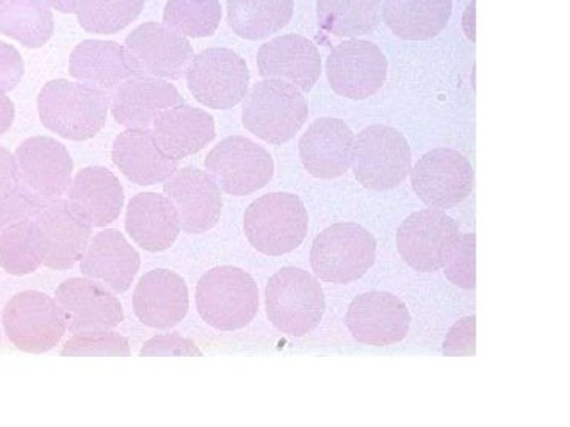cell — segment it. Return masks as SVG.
I'll return each mask as SVG.
<instances>
[{
	"instance_id": "1",
	"label": "cell",
	"mask_w": 570,
	"mask_h": 427,
	"mask_svg": "<svg viewBox=\"0 0 570 427\" xmlns=\"http://www.w3.org/2000/svg\"><path fill=\"white\" fill-rule=\"evenodd\" d=\"M110 101L109 91L60 79L45 85L38 111L46 129L67 140L87 141L101 132Z\"/></svg>"
},
{
	"instance_id": "2",
	"label": "cell",
	"mask_w": 570,
	"mask_h": 427,
	"mask_svg": "<svg viewBox=\"0 0 570 427\" xmlns=\"http://www.w3.org/2000/svg\"><path fill=\"white\" fill-rule=\"evenodd\" d=\"M196 307L207 325L223 332L244 329L259 310V288L242 268L217 267L196 287Z\"/></svg>"
},
{
	"instance_id": "3",
	"label": "cell",
	"mask_w": 570,
	"mask_h": 427,
	"mask_svg": "<svg viewBox=\"0 0 570 427\" xmlns=\"http://www.w3.org/2000/svg\"><path fill=\"white\" fill-rule=\"evenodd\" d=\"M265 310L269 322L285 336H307L325 315L322 285L304 269H279L265 288Z\"/></svg>"
},
{
	"instance_id": "4",
	"label": "cell",
	"mask_w": 570,
	"mask_h": 427,
	"mask_svg": "<svg viewBox=\"0 0 570 427\" xmlns=\"http://www.w3.org/2000/svg\"><path fill=\"white\" fill-rule=\"evenodd\" d=\"M309 215L302 199L291 193H268L245 211L244 229L249 245L265 256H284L303 245Z\"/></svg>"
},
{
	"instance_id": "5",
	"label": "cell",
	"mask_w": 570,
	"mask_h": 427,
	"mask_svg": "<svg viewBox=\"0 0 570 427\" xmlns=\"http://www.w3.org/2000/svg\"><path fill=\"white\" fill-rule=\"evenodd\" d=\"M309 117L306 99L294 85L265 79L254 85L244 103V126L268 145L291 141Z\"/></svg>"
},
{
	"instance_id": "6",
	"label": "cell",
	"mask_w": 570,
	"mask_h": 427,
	"mask_svg": "<svg viewBox=\"0 0 570 427\" xmlns=\"http://www.w3.org/2000/svg\"><path fill=\"white\" fill-rule=\"evenodd\" d=\"M376 248L375 237L364 227L338 222L315 237L311 267L314 275L325 282H354L375 264Z\"/></svg>"
},
{
	"instance_id": "7",
	"label": "cell",
	"mask_w": 570,
	"mask_h": 427,
	"mask_svg": "<svg viewBox=\"0 0 570 427\" xmlns=\"http://www.w3.org/2000/svg\"><path fill=\"white\" fill-rule=\"evenodd\" d=\"M411 165L410 145L394 127L368 126L354 141V176L367 190H394L410 176Z\"/></svg>"
},
{
	"instance_id": "8",
	"label": "cell",
	"mask_w": 570,
	"mask_h": 427,
	"mask_svg": "<svg viewBox=\"0 0 570 427\" xmlns=\"http://www.w3.org/2000/svg\"><path fill=\"white\" fill-rule=\"evenodd\" d=\"M14 161L19 185L38 209L60 201L68 193L75 161L60 141L29 138L17 149Z\"/></svg>"
},
{
	"instance_id": "9",
	"label": "cell",
	"mask_w": 570,
	"mask_h": 427,
	"mask_svg": "<svg viewBox=\"0 0 570 427\" xmlns=\"http://www.w3.org/2000/svg\"><path fill=\"white\" fill-rule=\"evenodd\" d=\"M7 338L19 351L45 354L60 344L67 332V319L59 304L41 291H22L3 310Z\"/></svg>"
},
{
	"instance_id": "10",
	"label": "cell",
	"mask_w": 570,
	"mask_h": 427,
	"mask_svg": "<svg viewBox=\"0 0 570 427\" xmlns=\"http://www.w3.org/2000/svg\"><path fill=\"white\" fill-rule=\"evenodd\" d=\"M185 76L196 101L212 110L234 109L248 95V64L230 49L212 48L198 53Z\"/></svg>"
},
{
	"instance_id": "11",
	"label": "cell",
	"mask_w": 570,
	"mask_h": 427,
	"mask_svg": "<svg viewBox=\"0 0 570 427\" xmlns=\"http://www.w3.org/2000/svg\"><path fill=\"white\" fill-rule=\"evenodd\" d=\"M38 260L45 267L67 271L82 260L92 237V227L77 217L68 201L49 203L32 218Z\"/></svg>"
},
{
	"instance_id": "12",
	"label": "cell",
	"mask_w": 570,
	"mask_h": 427,
	"mask_svg": "<svg viewBox=\"0 0 570 427\" xmlns=\"http://www.w3.org/2000/svg\"><path fill=\"white\" fill-rule=\"evenodd\" d=\"M206 169L226 195L248 196L267 187L275 175V161L249 138L229 137L212 149Z\"/></svg>"
},
{
	"instance_id": "13",
	"label": "cell",
	"mask_w": 570,
	"mask_h": 427,
	"mask_svg": "<svg viewBox=\"0 0 570 427\" xmlns=\"http://www.w3.org/2000/svg\"><path fill=\"white\" fill-rule=\"evenodd\" d=\"M125 51L135 76L154 79H183L195 57L187 38L159 22H146L130 32Z\"/></svg>"
},
{
	"instance_id": "14",
	"label": "cell",
	"mask_w": 570,
	"mask_h": 427,
	"mask_svg": "<svg viewBox=\"0 0 570 427\" xmlns=\"http://www.w3.org/2000/svg\"><path fill=\"white\" fill-rule=\"evenodd\" d=\"M472 165L453 149H434L412 169L411 183L420 201L431 209L449 210L460 206L473 190Z\"/></svg>"
},
{
	"instance_id": "15",
	"label": "cell",
	"mask_w": 570,
	"mask_h": 427,
	"mask_svg": "<svg viewBox=\"0 0 570 427\" xmlns=\"http://www.w3.org/2000/svg\"><path fill=\"white\" fill-rule=\"evenodd\" d=\"M387 68L386 56L375 42L348 40L327 57V82L342 98L364 101L386 83Z\"/></svg>"
},
{
	"instance_id": "16",
	"label": "cell",
	"mask_w": 570,
	"mask_h": 427,
	"mask_svg": "<svg viewBox=\"0 0 570 427\" xmlns=\"http://www.w3.org/2000/svg\"><path fill=\"white\" fill-rule=\"evenodd\" d=\"M460 225L441 210H420L404 219L396 232V248L415 271L436 272L460 238Z\"/></svg>"
},
{
	"instance_id": "17",
	"label": "cell",
	"mask_w": 570,
	"mask_h": 427,
	"mask_svg": "<svg viewBox=\"0 0 570 427\" xmlns=\"http://www.w3.org/2000/svg\"><path fill=\"white\" fill-rule=\"evenodd\" d=\"M56 302L63 311L72 336L109 332L125 319L117 296L88 277H77L60 284L56 291Z\"/></svg>"
},
{
	"instance_id": "18",
	"label": "cell",
	"mask_w": 570,
	"mask_h": 427,
	"mask_svg": "<svg viewBox=\"0 0 570 427\" xmlns=\"http://www.w3.org/2000/svg\"><path fill=\"white\" fill-rule=\"evenodd\" d=\"M164 193L175 206L184 232L198 235L217 226L223 210L222 190L203 169H176L165 180Z\"/></svg>"
},
{
	"instance_id": "19",
	"label": "cell",
	"mask_w": 570,
	"mask_h": 427,
	"mask_svg": "<svg viewBox=\"0 0 570 427\" xmlns=\"http://www.w3.org/2000/svg\"><path fill=\"white\" fill-rule=\"evenodd\" d=\"M346 326L360 344L392 346L403 341L410 332L411 314L399 296L370 291L350 304Z\"/></svg>"
},
{
	"instance_id": "20",
	"label": "cell",
	"mask_w": 570,
	"mask_h": 427,
	"mask_svg": "<svg viewBox=\"0 0 570 427\" xmlns=\"http://www.w3.org/2000/svg\"><path fill=\"white\" fill-rule=\"evenodd\" d=\"M356 135L337 118H320L299 140L303 167L317 179H337L353 165Z\"/></svg>"
},
{
	"instance_id": "21",
	"label": "cell",
	"mask_w": 570,
	"mask_h": 427,
	"mask_svg": "<svg viewBox=\"0 0 570 427\" xmlns=\"http://www.w3.org/2000/svg\"><path fill=\"white\" fill-rule=\"evenodd\" d=\"M257 68L265 79L284 80L299 91H311L322 76V57L309 38L284 34L262 46Z\"/></svg>"
},
{
	"instance_id": "22",
	"label": "cell",
	"mask_w": 570,
	"mask_h": 427,
	"mask_svg": "<svg viewBox=\"0 0 570 427\" xmlns=\"http://www.w3.org/2000/svg\"><path fill=\"white\" fill-rule=\"evenodd\" d=\"M190 296L183 277L169 269L146 272L134 291V311L142 325L167 330L188 314Z\"/></svg>"
},
{
	"instance_id": "23",
	"label": "cell",
	"mask_w": 570,
	"mask_h": 427,
	"mask_svg": "<svg viewBox=\"0 0 570 427\" xmlns=\"http://www.w3.org/2000/svg\"><path fill=\"white\" fill-rule=\"evenodd\" d=\"M110 102L115 121L127 129H148L165 111L185 103L171 83L142 76L119 85Z\"/></svg>"
},
{
	"instance_id": "24",
	"label": "cell",
	"mask_w": 570,
	"mask_h": 427,
	"mask_svg": "<svg viewBox=\"0 0 570 427\" xmlns=\"http://www.w3.org/2000/svg\"><path fill=\"white\" fill-rule=\"evenodd\" d=\"M140 269V254L118 230L96 234L80 260V271L114 290L126 294Z\"/></svg>"
},
{
	"instance_id": "25",
	"label": "cell",
	"mask_w": 570,
	"mask_h": 427,
	"mask_svg": "<svg viewBox=\"0 0 570 427\" xmlns=\"http://www.w3.org/2000/svg\"><path fill=\"white\" fill-rule=\"evenodd\" d=\"M68 206L88 226H109L121 214L125 190L118 177L109 169L83 168L77 172L69 187Z\"/></svg>"
},
{
	"instance_id": "26",
	"label": "cell",
	"mask_w": 570,
	"mask_h": 427,
	"mask_svg": "<svg viewBox=\"0 0 570 427\" xmlns=\"http://www.w3.org/2000/svg\"><path fill=\"white\" fill-rule=\"evenodd\" d=\"M154 140L169 159L180 160L203 151L215 140V121L209 113L180 103L154 122Z\"/></svg>"
},
{
	"instance_id": "27",
	"label": "cell",
	"mask_w": 570,
	"mask_h": 427,
	"mask_svg": "<svg viewBox=\"0 0 570 427\" xmlns=\"http://www.w3.org/2000/svg\"><path fill=\"white\" fill-rule=\"evenodd\" d=\"M126 230L145 251L161 252L175 245L180 221L167 196L140 193L127 207Z\"/></svg>"
},
{
	"instance_id": "28",
	"label": "cell",
	"mask_w": 570,
	"mask_h": 427,
	"mask_svg": "<svg viewBox=\"0 0 570 427\" xmlns=\"http://www.w3.org/2000/svg\"><path fill=\"white\" fill-rule=\"evenodd\" d=\"M111 159L130 182L141 187L165 182L177 169V160L160 151L149 129H127L119 133Z\"/></svg>"
},
{
	"instance_id": "29",
	"label": "cell",
	"mask_w": 570,
	"mask_h": 427,
	"mask_svg": "<svg viewBox=\"0 0 570 427\" xmlns=\"http://www.w3.org/2000/svg\"><path fill=\"white\" fill-rule=\"evenodd\" d=\"M69 75L79 82L110 91L135 77L125 48L115 41L80 42L69 57Z\"/></svg>"
},
{
	"instance_id": "30",
	"label": "cell",
	"mask_w": 570,
	"mask_h": 427,
	"mask_svg": "<svg viewBox=\"0 0 570 427\" xmlns=\"http://www.w3.org/2000/svg\"><path fill=\"white\" fill-rule=\"evenodd\" d=\"M452 0H386L381 17L389 29L406 41L436 38L452 18Z\"/></svg>"
},
{
	"instance_id": "31",
	"label": "cell",
	"mask_w": 570,
	"mask_h": 427,
	"mask_svg": "<svg viewBox=\"0 0 570 427\" xmlns=\"http://www.w3.org/2000/svg\"><path fill=\"white\" fill-rule=\"evenodd\" d=\"M294 10V0H227V22L244 40L259 41L288 26Z\"/></svg>"
},
{
	"instance_id": "32",
	"label": "cell",
	"mask_w": 570,
	"mask_h": 427,
	"mask_svg": "<svg viewBox=\"0 0 570 427\" xmlns=\"http://www.w3.org/2000/svg\"><path fill=\"white\" fill-rule=\"evenodd\" d=\"M0 33L29 49H40L53 34V17L46 0H0Z\"/></svg>"
},
{
	"instance_id": "33",
	"label": "cell",
	"mask_w": 570,
	"mask_h": 427,
	"mask_svg": "<svg viewBox=\"0 0 570 427\" xmlns=\"http://www.w3.org/2000/svg\"><path fill=\"white\" fill-rule=\"evenodd\" d=\"M322 29L338 38H356L376 29L381 0H317Z\"/></svg>"
},
{
	"instance_id": "34",
	"label": "cell",
	"mask_w": 570,
	"mask_h": 427,
	"mask_svg": "<svg viewBox=\"0 0 570 427\" xmlns=\"http://www.w3.org/2000/svg\"><path fill=\"white\" fill-rule=\"evenodd\" d=\"M223 10L219 0H168L165 24L185 38H207L217 32Z\"/></svg>"
},
{
	"instance_id": "35",
	"label": "cell",
	"mask_w": 570,
	"mask_h": 427,
	"mask_svg": "<svg viewBox=\"0 0 570 427\" xmlns=\"http://www.w3.org/2000/svg\"><path fill=\"white\" fill-rule=\"evenodd\" d=\"M145 0H80L77 18L85 32L115 34L140 17Z\"/></svg>"
},
{
	"instance_id": "36",
	"label": "cell",
	"mask_w": 570,
	"mask_h": 427,
	"mask_svg": "<svg viewBox=\"0 0 570 427\" xmlns=\"http://www.w3.org/2000/svg\"><path fill=\"white\" fill-rule=\"evenodd\" d=\"M40 210L19 185L13 153L0 146V230L32 219Z\"/></svg>"
},
{
	"instance_id": "37",
	"label": "cell",
	"mask_w": 570,
	"mask_h": 427,
	"mask_svg": "<svg viewBox=\"0 0 570 427\" xmlns=\"http://www.w3.org/2000/svg\"><path fill=\"white\" fill-rule=\"evenodd\" d=\"M35 251L32 219L7 227L0 234V267L11 276L32 275L40 268Z\"/></svg>"
},
{
	"instance_id": "38",
	"label": "cell",
	"mask_w": 570,
	"mask_h": 427,
	"mask_svg": "<svg viewBox=\"0 0 570 427\" xmlns=\"http://www.w3.org/2000/svg\"><path fill=\"white\" fill-rule=\"evenodd\" d=\"M442 268H444L446 279L462 290L470 291L476 287L475 234L460 235Z\"/></svg>"
},
{
	"instance_id": "39",
	"label": "cell",
	"mask_w": 570,
	"mask_h": 427,
	"mask_svg": "<svg viewBox=\"0 0 570 427\" xmlns=\"http://www.w3.org/2000/svg\"><path fill=\"white\" fill-rule=\"evenodd\" d=\"M61 356L69 357H91V356H111L129 357L130 346L126 337L117 332L83 334V336H72L63 346Z\"/></svg>"
},
{
	"instance_id": "40",
	"label": "cell",
	"mask_w": 570,
	"mask_h": 427,
	"mask_svg": "<svg viewBox=\"0 0 570 427\" xmlns=\"http://www.w3.org/2000/svg\"><path fill=\"white\" fill-rule=\"evenodd\" d=\"M446 357H469L476 352V318L473 315L460 319L450 329L444 346Z\"/></svg>"
},
{
	"instance_id": "41",
	"label": "cell",
	"mask_w": 570,
	"mask_h": 427,
	"mask_svg": "<svg viewBox=\"0 0 570 427\" xmlns=\"http://www.w3.org/2000/svg\"><path fill=\"white\" fill-rule=\"evenodd\" d=\"M140 356L164 357V356H187L202 357L198 346L194 341L179 336V334H165V336L153 337L142 346Z\"/></svg>"
},
{
	"instance_id": "42",
	"label": "cell",
	"mask_w": 570,
	"mask_h": 427,
	"mask_svg": "<svg viewBox=\"0 0 570 427\" xmlns=\"http://www.w3.org/2000/svg\"><path fill=\"white\" fill-rule=\"evenodd\" d=\"M24 76V61H22L21 53L0 41V91H13Z\"/></svg>"
},
{
	"instance_id": "43",
	"label": "cell",
	"mask_w": 570,
	"mask_h": 427,
	"mask_svg": "<svg viewBox=\"0 0 570 427\" xmlns=\"http://www.w3.org/2000/svg\"><path fill=\"white\" fill-rule=\"evenodd\" d=\"M14 121V106L6 92L0 91V135L7 132Z\"/></svg>"
},
{
	"instance_id": "44",
	"label": "cell",
	"mask_w": 570,
	"mask_h": 427,
	"mask_svg": "<svg viewBox=\"0 0 570 427\" xmlns=\"http://www.w3.org/2000/svg\"><path fill=\"white\" fill-rule=\"evenodd\" d=\"M49 7L53 10L60 11V13H77L79 10L80 0H46Z\"/></svg>"
},
{
	"instance_id": "45",
	"label": "cell",
	"mask_w": 570,
	"mask_h": 427,
	"mask_svg": "<svg viewBox=\"0 0 570 427\" xmlns=\"http://www.w3.org/2000/svg\"><path fill=\"white\" fill-rule=\"evenodd\" d=\"M475 2L470 3L468 13L462 18V27H464V32L468 33L470 41H475Z\"/></svg>"
}]
</instances>
